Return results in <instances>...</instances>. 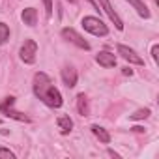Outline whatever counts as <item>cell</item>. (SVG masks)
<instances>
[{
	"label": "cell",
	"mask_w": 159,
	"mask_h": 159,
	"mask_svg": "<svg viewBox=\"0 0 159 159\" xmlns=\"http://www.w3.org/2000/svg\"><path fill=\"white\" fill-rule=\"evenodd\" d=\"M34 94L47 105V107H51V109H60L62 107V103H64V99H62V94L58 92V88L52 84V81H51V77L47 75V73H43V71H39V73H36L34 75Z\"/></svg>",
	"instance_id": "cell-1"
},
{
	"label": "cell",
	"mask_w": 159,
	"mask_h": 159,
	"mask_svg": "<svg viewBox=\"0 0 159 159\" xmlns=\"http://www.w3.org/2000/svg\"><path fill=\"white\" fill-rule=\"evenodd\" d=\"M81 23H83L84 30H88V32L94 34V36H107V34H109L107 25H105L99 17H92V15H88V17H83Z\"/></svg>",
	"instance_id": "cell-2"
},
{
	"label": "cell",
	"mask_w": 159,
	"mask_h": 159,
	"mask_svg": "<svg viewBox=\"0 0 159 159\" xmlns=\"http://www.w3.org/2000/svg\"><path fill=\"white\" fill-rule=\"evenodd\" d=\"M13 103H15V98H6L2 103H0V112H4L6 116H10V118H13V120H17V122H30V118L26 116V114H23V112H19V111H15L13 109Z\"/></svg>",
	"instance_id": "cell-3"
},
{
	"label": "cell",
	"mask_w": 159,
	"mask_h": 159,
	"mask_svg": "<svg viewBox=\"0 0 159 159\" xmlns=\"http://www.w3.org/2000/svg\"><path fill=\"white\" fill-rule=\"evenodd\" d=\"M36 54H38V43L34 39H25L21 51H19V56L25 64H34L36 62Z\"/></svg>",
	"instance_id": "cell-4"
},
{
	"label": "cell",
	"mask_w": 159,
	"mask_h": 159,
	"mask_svg": "<svg viewBox=\"0 0 159 159\" xmlns=\"http://www.w3.org/2000/svg\"><path fill=\"white\" fill-rule=\"evenodd\" d=\"M62 38L73 45H77L79 49H84V51H90V43L81 36V34H77L73 28H62Z\"/></svg>",
	"instance_id": "cell-5"
},
{
	"label": "cell",
	"mask_w": 159,
	"mask_h": 159,
	"mask_svg": "<svg viewBox=\"0 0 159 159\" xmlns=\"http://www.w3.org/2000/svg\"><path fill=\"white\" fill-rule=\"evenodd\" d=\"M116 51H118V54L125 60V62H129V64H135V66H144V60L133 51V49H129L127 45H116Z\"/></svg>",
	"instance_id": "cell-6"
},
{
	"label": "cell",
	"mask_w": 159,
	"mask_h": 159,
	"mask_svg": "<svg viewBox=\"0 0 159 159\" xmlns=\"http://www.w3.org/2000/svg\"><path fill=\"white\" fill-rule=\"evenodd\" d=\"M99 8L109 15V19L114 23V26L118 28V30H124V23H122V19H120V15L114 11V8L111 6V0H99Z\"/></svg>",
	"instance_id": "cell-7"
},
{
	"label": "cell",
	"mask_w": 159,
	"mask_h": 159,
	"mask_svg": "<svg viewBox=\"0 0 159 159\" xmlns=\"http://www.w3.org/2000/svg\"><path fill=\"white\" fill-rule=\"evenodd\" d=\"M96 62L101 66V67H114L116 66V54H112V52H109V51H99L98 54H96Z\"/></svg>",
	"instance_id": "cell-8"
},
{
	"label": "cell",
	"mask_w": 159,
	"mask_h": 159,
	"mask_svg": "<svg viewBox=\"0 0 159 159\" xmlns=\"http://www.w3.org/2000/svg\"><path fill=\"white\" fill-rule=\"evenodd\" d=\"M77 79H79V75H77V69L73 66H66L62 69V81L67 88H73L77 84Z\"/></svg>",
	"instance_id": "cell-9"
},
{
	"label": "cell",
	"mask_w": 159,
	"mask_h": 159,
	"mask_svg": "<svg viewBox=\"0 0 159 159\" xmlns=\"http://www.w3.org/2000/svg\"><path fill=\"white\" fill-rule=\"evenodd\" d=\"M21 19H23V23L26 26H36V23H38V11L34 8H26V10H23Z\"/></svg>",
	"instance_id": "cell-10"
},
{
	"label": "cell",
	"mask_w": 159,
	"mask_h": 159,
	"mask_svg": "<svg viewBox=\"0 0 159 159\" xmlns=\"http://www.w3.org/2000/svg\"><path fill=\"white\" fill-rule=\"evenodd\" d=\"M77 111H79L81 116H88L90 114V103H88V98L84 94L77 96Z\"/></svg>",
	"instance_id": "cell-11"
},
{
	"label": "cell",
	"mask_w": 159,
	"mask_h": 159,
	"mask_svg": "<svg viewBox=\"0 0 159 159\" xmlns=\"http://www.w3.org/2000/svg\"><path fill=\"white\" fill-rule=\"evenodd\" d=\"M56 124H58V127H60V133H62V135H67V133H71V129H73V120H71L69 116H66V114L58 116Z\"/></svg>",
	"instance_id": "cell-12"
},
{
	"label": "cell",
	"mask_w": 159,
	"mask_h": 159,
	"mask_svg": "<svg viewBox=\"0 0 159 159\" xmlns=\"http://www.w3.org/2000/svg\"><path fill=\"white\" fill-rule=\"evenodd\" d=\"M90 129H92V133H94V135H96V137L103 142V144H109V142H111V135H109V131H107L105 127H101V125L94 124Z\"/></svg>",
	"instance_id": "cell-13"
},
{
	"label": "cell",
	"mask_w": 159,
	"mask_h": 159,
	"mask_svg": "<svg viewBox=\"0 0 159 159\" xmlns=\"http://www.w3.org/2000/svg\"><path fill=\"white\" fill-rule=\"evenodd\" d=\"M127 2L137 10V13H139L142 19H150V10L146 8V4L142 2V0H127Z\"/></svg>",
	"instance_id": "cell-14"
},
{
	"label": "cell",
	"mask_w": 159,
	"mask_h": 159,
	"mask_svg": "<svg viewBox=\"0 0 159 159\" xmlns=\"http://www.w3.org/2000/svg\"><path fill=\"white\" fill-rule=\"evenodd\" d=\"M10 39V26L6 23H0V45H4Z\"/></svg>",
	"instance_id": "cell-15"
},
{
	"label": "cell",
	"mask_w": 159,
	"mask_h": 159,
	"mask_svg": "<svg viewBox=\"0 0 159 159\" xmlns=\"http://www.w3.org/2000/svg\"><path fill=\"white\" fill-rule=\"evenodd\" d=\"M148 116H150V109H139V111H137L135 114H131L129 118H131V120H146Z\"/></svg>",
	"instance_id": "cell-16"
},
{
	"label": "cell",
	"mask_w": 159,
	"mask_h": 159,
	"mask_svg": "<svg viewBox=\"0 0 159 159\" xmlns=\"http://www.w3.org/2000/svg\"><path fill=\"white\" fill-rule=\"evenodd\" d=\"M0 159H15V153L6 148H0Z\"/></svg>",
	"instance_id": "cell-17"
},
{
	"label": "cell",
	"mask_w": 159,
	"mask_h": 159,
	"mask_svg": "<svg viewBox=\"0 0 159 159\" xmlns=\"http://www.w3.org/2000/svg\"><path fill=\"white\" fill-rule=\"evenodd\" d=\"M43 4H45V15L47 19L52 17V0H43Z\"/></svg>",
	"instance_id": "cell-18"
},
{
	"label": "cell",
	"mask_w": 159,
	"mask_h": 159,
	"mask_svg": "<svg viewBox=\"0 0 159 159\" xmlns=\"http://www.w3.org/2000/svg\"><path fill=\"white\" fill-rule=\"evenodd\" d=\"M152 58H153L155 64L159 62V45H153V47H152Z\"/></svg>",
	"instance_id": "cell-19"
},
{
	"label": "cell",
	"mask_w": 159,
	"mask_h": 159,
	"mask_svg": "<svg viewBox=\"0 0 159 159\" xmlns=\"http://www.w3.org/2000/svg\"><path fill=\"white\" fill-rule=\"evenodd\" d=\"M122 73H124V75H129V77H131V75H133V69H129V67H124V69H122Z\"/></svg>",
	"instance_id": "cell-20"
},
{
	"label": "cell",
	"mask_w": 159,
	"mask_h": 159,
	"mask_svg": "<svg viewBox=\"0 0 159 159\" xmlns=\"http://www.w3.org/2000/svg\"><path fill=\"white\" fill-rule=\"evenodd\" d=\"M109 155H112V157H116V159H120V153H116L114 150H109Z\"/></svg>",
	"instance_id": "cell-21"
},
{
	"label": "cell",
	"mask_w": 159,
	"mask_h": 159,
	"mask_svg": "<svg viewBox=\"0 0 159 159\" xmlns=\"http://www.w3.org/2000/svg\"><path fill=\"white\" fill-rule=\"evenodd\" d=\"M133 131H137V133H142V131H144V127H140V125H135V127H133Z\"/></svg>",
	"instance_id": "cell-22"
},
{
	"label": "cell",
	"mask_w": 159,
	"mask_h": 159,
	"mask_svg": "<svg viewBox=\"0 0 159 159\" xmlns=\"http://www.w3.org/2000/svg\"><path fill=\"white\" fill-rule=\"evenodd\" d=\"M67 2H71V4H77V0H67Z\"/></svg>",
	"instance_id": "cell-23"
},
{
	"label": "cell",
	"mask_w": 159,
	"mask_h": 159,
	"mask_svg": "<svg viewBox=\"0 0 159 159\" xmlns=\"http://www.w3.org/2000/svg\"><path fill=\"white\" fill-rule=\"evenodd\" d=\"M0 124H2V120H0Z\"/></svg>",
	"instance_id": "cell-24"
}]
</instances>
